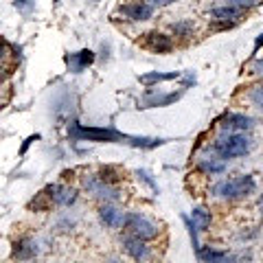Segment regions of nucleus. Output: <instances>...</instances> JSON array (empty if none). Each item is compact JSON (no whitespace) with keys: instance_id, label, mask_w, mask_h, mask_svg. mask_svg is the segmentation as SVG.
Returning a JSON list of instances; mask_svg holds the SVG:
<instances>
[{"instance_id":"nucleus-2","label":"nucleus","mask_w":263,"mask_h":263,"mask_svg":"<svg viewBox=\"0 0 263 263\" xmlns=\"http://www.w3.org/2000/svg\"><path fill=\"white\" fill-rule=\"evenodd\" d=\"M252 149V141L243 132H224L213 141V152L219 154L224 160L241 158Z\"/></svg>"},{"instance_id":"nucleus-18","label":"nucleus","mask_w":263,"mask_h":263,"mask_svg":"<svg viewBox=\"0 0 263 263\" xmlns=\"http://www.w3.org/2000/svg\"><path fill=\"white\" fill-rule=\"evenodd\" d=\"M191 219H193L195 228L200 230V233H204V230H209V228H211L213 215H211V211H206L204 206H195V209L191 211Z\"/></svg>"},{"instance_id":"nucleus-14","label":"nucleus","mask_w":263,"mask_h":263,"mask_svg":"<svg viewBox=\"0 0 263 263\" xmlns=\"http://www.w3.org/2000/svg\"><path fill=\"white\" fill-rule=\"evenodd\" d=\"M37 254V243L33 239H27V237H22V239L13 241V257L18 261H29Z\"/></svg>"},{"instance_id":"nucleus-9","label":"nucleus","mask_w":263,"mask_h":263,"mask_svg":"<svg viewBox=\"0 0 263 263\" xmlns=\"http://www.w3.org/2000/svg\"><path fill=\"white\" fill-rule=\"evenodd\" d=\"M121 248L127 257L141 261V259H147L149 257V246L145 243V239H138V237H132V235H125L121 239Z\"/></svg>"},{"instance_id":"nucleus-7","label":"nucleus","mask_w":263,"mask_h":263,"mask_svg":"<svg viewBox=\"0 0 263 263\" xmlns=\"http://www.w3.org/2000/svg\"><path fill=\"white\" fill-rule=\"evenodd\" d=\"M217 123L224 132H250L254 127L252 117H248V114H239V112H226Z\"/></svg>"},{"instance_id":"nucleus-21","label":"nucleus","mask_w":263,"mask_h":263,"mask_svg":"<svg viewBox=\"0 0 263 263\" xmlns=\"http://www.w3.org/2000/svg\"><path fill=\"white\" fill-rule=\"evenodd\" d=\"M182 221H184V226L189 228V235H191V243H193V250L197 252V250H200V248H202V246H200V239H197V235H200V230H197V228H195V224H193V219H191V217H189V215H182Z\"/></svg>"},{"instance_id":"nucleus-23","label":"nucleus","mask_w":263,"mask_h":263,"mask_svg":"<svg viewBox=\"0 0 263 263\" xmlns=\"http://www.w3.org/2000/svg\"><path fill=\"white\" fill-rule=\"evenodd\" d=\"M136 176H138V180H143V182H145L147 186H149L154 193H158V184H156V180L152 178V174H149V171H145V169H138V171H136Z\"/></svg>"},{"instance_id":"nucleus-1","label":"nucleus","mask_w":263,"mask_h":263,"mask_svg":"<svg viewBox=\"0 0 263 263\" xmlns=\"http://www.w3.org/2000/svg\"><path fill=\"white\" fill-rule=\"evenodd\" d=\"M70 141H90V143H123L136 149H156L167 143V138H152V136H129L114 127H86L72 121L68 127Z\"/></svg>"},{"instance_id":"nucleus-10","label":"nucleus","mask_w":263,"mask_h":263,"mask_svg":"<svg viewBox=\"0 0 263 263\" xmlns=\"http://www.w3.org/2000/svg\"><path fill=\"white\" fill-rule=\"evenodd\" d=\"M92 64H95V51H90V48H81V51L66 55V66H68L70 72H84Z\"/></svg>"},{"instance_id":"nucleus-29","label":"nucleus","mask_w":263,"mask_h":263,"mask_svg":"<svg viewBox=\"0 0 263 263\" xmlns=\"http://www.w3.org/2000/svg\"><path fill=\"white\" fill-rule=\"evenodd\" d=\"M254 72H263V60H259L257 64H254Z\"/></svg>"},{"instance_id":"nucleus-15","label":"nucleus","mask_w":263,"mask_h":263,"mask_svg":"<svg viewBox=\"0 0 263 263\" xmlns=\"http://www.w3.org/2000/svg\"><path fill=\"white\" fill-rule=\"evenodd\" d=\"M99 217H101V221L105 226L119 228V226H123V217H125V213L119 211L117 206H112V204H103V206L99 209Z\"/></svg>"},{"instance_id":"nucleus-4","label":"nucleus","mask_w":263,"mask_h":263,"mask_svg":"<svg viewBox=\"0 0 263 263\" xmlns=\"http://www.w3.org/2000/svg\"><path fill=\"white\" fill-rule=\"evenodd\" d=\"M123 230L125 235H132V237H138V239H156L158 237V226L154 224L152 219H147L145 215H138V213H125L123 217Z\"/></svg>"},{"instance_id":"nucleus-5","label":"nucleus","mask_w":263,"mask_h":263,"mask_svg":"<svg viewBox=\"0 0 263 263\" xmlns=\"http://www.w3.org/2000/svg\"><path fill=\"white\" fill-rule=\"evenodd\" d=\"M141 48L149 53H156V55H167L174 51V40H171L167 33H160V31H147L143 33V37L138 40Z\"/></svg>"},{"instance_id":"nucleus-3","label":"nucleus","mask_w":263,"mask_h":263,"mask_svg":"<svg viewBox=\"0 0 263 263\" xmlns=\"http://www.w3.org/2000/svg\"><path fill=\"white\" fill-rule=\"evenodd\" d=\"M257 189V182L250 174H243V176H237V178H228V180H221L213 186V195L221 197V200H241V197H248L250 193H254Z\"/></svg>"},{"instance_id":"nucleus-30","label":"nucleus","mask_w":263,"mask_h":263,"mask_svg":"<svg viewBox=\"0 0 263 263\" xmlns=\"http://www.w3.org/2000/svg\"><path fill=\"white\" fill-rule=\"evenodd\" d=\"M261 44H263V33H261V35L257 37V42H254V51H257V48H259Z\"/></svg>"},{"instance_id":"nucleus-19","label":"nucleus","mask_w":263,"mask_h":263,"mask_svg":"<svg viewBox=\"0 0 263 263\" xmlns=\"http://www.w3.org/2000/svg\"><path fill=\"white\" fill-rule=\"evenodd\" d=\"M97 176L103 180L105 184H117L123 180V174L119 171V167H112V164H105V167H99Z\"/></svg>"},{"instance_id":"nucleus-11","label":"nucleus","mask_w":263,"mask_h":263,"mask_svg":"<svg viewBox=\"0 0 263 263\" xmlns=\"http://www.w3.org/2000/svg\"><path fill=\"white\" fill-rule=\"evenodd\" d=\"M44 191L48 193V197L53 200V204L57 206H70L77 200V191L70 186H62V184H48Z\"/></svg>"},{"instance_id":"nucleus-8","label":"nucleus","mask_w":263,"mask_h":263,"mask_svg":"<svg viewBox=\"0 0 263 263\" xmlns=\"http://www.w3.org/2000/svg\"><path fill=\"white\" fill-rule=\"evenodd\" d=\"M180 97H182V92H154V90H149L138 108H167V105H174Z\"/></svg>"},{"instance_id":"nucleus-6","label":"nucleus","mask_w":263,"mask_h":263,"mask_svg":"<svg viewBox=\"0 0 263 263\" xmlns=\"http://www.w3.org/2000/svg\"><path fill=\"white\" fill-rule=\"evenodd\" d=\"M154 9L156 7H152L147 0H136V3L123 5L119 11H121V15H125V18L132 22H147V20H152Z\"/></svg>"},{"instance_id":"nucleus-26","label":"nucleus","mask_w":263,"mask_h":263,"mask_svg":"<svg viewBox=\"0 0 263 263\" xmlns=\"http://www.w3.org/2000/svg\"><path fill=\"white\" fill-rule=\"evenodd\" d=\"M228 3L241 5V7H246V9H252V7H257V5H263V0H228Z\"/></svg>"},{"instance_id":"nucleus-28","label":"nucleus","mask_w":263,"mask_h":263,"mask_svg":"<svg viewBox=\"0 0 263 263\" xmlns=\"http://www.w3.org/2000/svg\"><path fill=\"white\" fill-rule=\"evenodd\" d=\"M147 3H149L152 7H169V5H174V3H178V0H147Z\"/></svg>"},{"instance_id":"nucleus-24","label":"nucleus","mask_w":263,"mask_h":263,"mask_svg":"<svg viewBox=\"0 0 263 263\" xmlns=\"http://www.w3.org/2000/svg\"><path fill=\"white\" fill-rule=\"evenodd\" d=\"M235 27H237L235 20H217V18H213V22H211V31H228V29H235Z\"/></svg>"},{"instance_id":"nucleus-25","label":"nucleus","mask_w":263,"mask_h":263,"mask_svg":"<svg viewBox=\"0 0 263 263\" xmlns=\"http://www.w3.org/2000/svg\"><path fill=\"white\" fill-rule=\"evenodd\" d=\"M15 9L22 13H31L35 9V0H15Z\"/></svg>"},{"instance_id":"nucleus-20","label":"nucleus","mask_w":263,"mask_h":263,"mask_svg":"<svg viewBox=\"0 0 263 263\" xmlns=\"http://www.w3.org/2000/svg\"><path fill=\"white\" fill-rule=\"evenodd\" d=\"M171 31H174V35H178V37L186 40V37H191V35H193V31H195V24H193V20L174 22V24H171Z\"/></svg>"},{"instance_id":"nucleus-12","label":"nucleus","mask_w":263,"mask_h":263,"mask_svg":"<svg viewBox=\"0 0 263 263\" xmlns=\"http://www.w3.org/2000/svg\"><path fill=\"white\" fill-rule=\"evenodd\" d=\"M250 9H246L241 5H233L228 3L224 7H215V9H211V18H217V20H239L241 15H246Z\"/></svg>"},{"instance_id":"nucleus-17","label":"nucleus","mask_w":263,"mask_h":263,"mask_svg":"<svg viewBox=\"0 0 263 263\" xmlns=\"http://www.w3.org/2000/svg\"><path fill=\"white\" fill-rule=\"evenodd\" d=\"M195 257L200 261H206V263H224V261L230 259V254L226 250H217V248H211V246H206V248L197 250Z\"/></svg>"},{"instance_id":"nucleus-31","label":"nucleus","mask_w":263,"mask_h":263,"mask_svg":"<svg viewBox=\"0 0 263 263\" xmlns=\"http://www.w3.org/2000/svg\"><path fill=\"white\" fill-rule=\"evenodd\" d=\"M261 206H263V200H261Z\"/></svg>"},{"instance_id":"nucleus-27","label":"nucleus","mask_w":263,"mask_h":263,"mask_svg":"<svg viewBox=\"0 0 263 263\" xmlns=\"http://www.w3.org/2000/svg\"><path fill=\"white\" fill-rule=\"evenodd\" d=\"M40 138H42V136H40V134H31V136L27 138V141H24V143H22V147H20V154L24 156V154H27V149H29V147H31L33 143H35V141H40Z\"/></svg>"},{"instance_id":"nucleus-16","label":"nucleus","mask_w":263,"mask_h":263,"mask_svg":"<svg viewBox=\"0 0 263 263\" xmlns=\"http://www.w3.org/2000/svg\"><path fill=\"white\" fill-rule=\"evenodd\" d=\"M182 75H180L178 70H171V72H160V70H152V72H145V75L138 77V81H141L143 86L147 88H154L156 84H162V81H174V79H180Z\"/></svg>"},{"instance_id":"nucleus-22","label":"nucleus","mask_w":263,"mask_h":263,"mask_svg":"<svg viewBox=\"0 0 263 263\" xmlns=\"http://www.w3.org/2000/svg\"><path fill=\"white\" fill-rule=\"evenodd\" d=\"M248 97H250V101L257 105V108H261L263 110V84H259V86H254L250 92H248Z\"/></svg>"},{"instance_id":"nucleus-13","label":"nucleus","mask_w":263,"mask_h":263,"mask_svg":"<svg viewBox=\"0 0 263 263\" xmlns=\"http://www.w3.org/2000/svg\"><path fill=\"white\" fill-rule=\"evenodd\" d=\"M197 169L206 176H217V174H224L226 171V162L219 154L217 156H204V158H200V162H197Z\"/></svg>"}]
</instances>
